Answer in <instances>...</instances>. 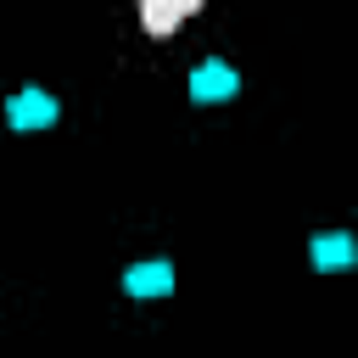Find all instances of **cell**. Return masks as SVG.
<instances>
[{"label":"cell","instance_id":"cell-5","mask_svg":"<svg viewBox=\"0 0 358 358\" xmlns=\"http://www.w3.org/2000/svg\"><path fill=\"white\" fill-rule=\"evenodd\" d=\"M308 252H313V268H352V241L347 235H319Z\"/></svg>","mask_w":358,"mask_h":358},{"label":"cell","instance_id":"cell-2","mask_svg":"<svg viewBox=\"0 0 358 358\" xmlns=\"http://www.w3.org/2000/svg\"><path fill=\"white\" fill-rule=\"evenodd\" d=\"M201 6L196 0H145L140 6V22H145V34H168V28H179L185 17H196Z\"/></svg>","mask_w":358,"mask_h":358},{"label":"cell","instance_id":"cell-4","mask_svg":"<svg viewBox=\"0 0 358 358\" xmlns=\"http://www.w3.org/2000/svg\"><path fill=\"white\" fill-rule=\"evenodd\" d=\"M123 285H129L134 296H162V291L173 285V268H168V263H140V268L123 274Z\"/></svg>","mask_w":358,"mask_h":358},{"label":"cell","instance_id":"cell-1","mask_svg":"<svg viewBox=\"0 0 358 358\" xmlns=\"http://www.w3.org/2000/svg\"><path fill=\"white\" fill-rule=\"evenodd\" d=\"M6 117H11V129H45V123L56 117V101H50L45 90H22V95H11Z\"/></svg>","mask_w":358,"mask_h":358},{"label":"cell","instance_id":"cell-3","mask_svg":"<svg viewBox=\"0 0 358 358\" xmlns=\"http://www.w3.org/2000/svg\"><path fill=\"white\" fill-rule=\"evenodd\" d=\"M190 95H196V101H224V95H235V73H229L224 62H201V67L190 73Z\"/></svg>","mask_w":358,"mask_h":358}]
</instances>
